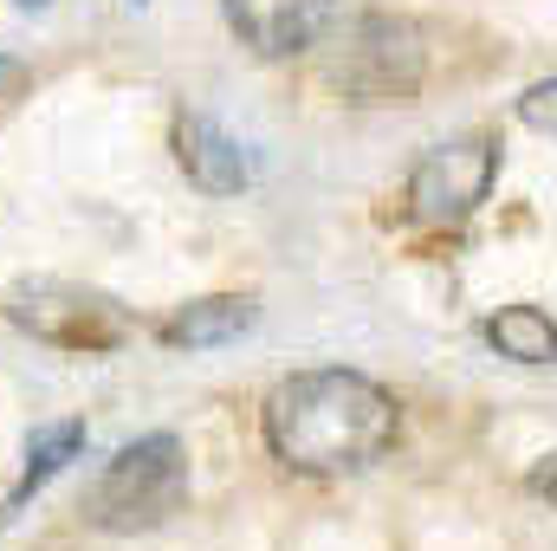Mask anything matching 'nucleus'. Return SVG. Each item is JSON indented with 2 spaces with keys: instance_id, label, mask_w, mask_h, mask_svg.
<instances>
[{
  "instance_id": "f257e3e1",
  "label": "nucleus",
  "mask_w": 557,
  "mask_h": 551,
  "mask_svg": "<svg viewBox=\"0 0 557 551\" xmlns=\"http://www.w3.org/2000/svg\"><path fill=\"white\" fill-rule=\"evenodd\" d=\"M267 448L298 474H357L396 448V396L363 370H298L267 396Z\"/></svg>"
},
{
  "instance_id": "f03ea898",
  "label": "nucleus",
  "mask_w": 557,
  "mask_h": 551,
  "mask_svg": "<svg viewBox=\"0 0 557 551\" xmlns=\"http://www.w3.org/2000/svg\"><path fill=\"white\" fill-rule=\"evenodd\" d=\"M182 500H188V454L169 428H156V434H143L104 461L85 513L104 532H149V526L175 519Z\"/></svg>"
},
{
  "instance_id": "7ed1b4c3",
  "label": "nucleus",
  "mask_w": 557,
  "mask_h": 551,
  "mask_svg": "<svg viewBox=\"0 0 557 551\" xmlns=\"http://www.w3.org/2000/svg\"><path fill=\"white\" fill-rule=\"evenodd\" d=\"M7 318H13L20 331H33L39 344L78 351V357L117 351V344L137 331V318H131L111 292H98V285H85V279H20V285L7 292Z\"/></svg>"
},
{
  "instance_id": "20e7f679",
  "label": "nucleus",
  "mask_w": 557,
  "mask_h": 551,
  "mask_svg": "<svg viewBox=\"0 0 557 551\" xmlns=\"http://www.w3.org/2000/svg\"><path fill=\"white\" fill-rule=\"evenodd\" d=\"M493 175H499V143L493 137L434 143L409 169V208H416V221H434V228L467 221L493 195Z\"/></svg>"
},
{
  "instance_id": "39448f33",
  "label": "nucleus",
  "mask_w": 557,
  "mask_h": 551,
  "mask_svg": "<svg viewBox=\"0 0 557 551\" xmlns=\"http://www.w3.org/2000/svg\"><path fill=\"white\" fill-rule=\"evenodd\" d=\"M337 85L357 98V105H389V98H409L421 85V46L403 20H383L370 13L357 33H350V52L337 59Z\"/></svg>"
},
{
  "instance_id": "423d86ee",
  "label": "nucleus",
  "mask_w": 557,
  "mask_h": 551,
  "mask_svg": "<svg viewBox=\"0 0 557 551\" xmlns=\"http://www.w3.org/2000/svg\"><path fill=\"white\" fill-rule=\"evenodd\" d=\"M221 7L240 46H253L260 59H292L318 46V33L331 26V0H221Z\"/></svg>"
},
{
  "instance_id": "0eeeda50",
  "label": "nucleus",
  "mask_w": 557,
  "mask_h": 551,
  "mask_svg": "<svg viewBox=\"0 0 557 551\" xmlns=\"http://www.w3.org/2000/svg\"><path fill=\"white\" fill-rule=\"evenodd\" d=\"M175 156H182L188 182L208 188V195H240L253 182V156L227 137L214 118H182L175 124Z\"/></svg>"
},
{
  "instance_id": "6e6552de",
  "label": "nucleus",
  "mask_w": 557,
  "mask_h": 551,
  "mask_svg": "<svg viewBox=\"0 0 557 551\" xmlns=\"http://www.w3.org/2000/svg\"><path fill=\"white\" fill-rule=\"evenodd\" d=\"M253 318H260V305H253L247 292L195 298V305H182V311L162 325V344H175V351H214V344H234L240 331H253Z\"/></svg>"
},
{
  "instance_id": "1a4fd4ad",
  "label": "nucleus",
  "mask_w": 557,
  "mask_h": 551,
  "mask_svg": "<svg viewBox=\"0 0 557 551\" xmlns=\"http://www.w3.org/2000/svg\"><path fill=\"white\" fill-rule=\"evenodd\" d=\"M486 344L512 364H557V325L539 305H499L486 318Z\"/></svg>"
},
{
  "instance_id": "9d476101",
  "label": "nucleus",
  "mask_w": 557,
  "mask_h": 551,
  "mask_svg": "<svg viewBox=\"0 0 557 551\" xmlns=\"http://www.w3.org/2000/svg\"><path fill=\"white\" fill-rule=\"evenodd\" d=\"M78 448H85V421L39 428V434H33V448H26V474L13 480V506H26V500H33V493H39V487H46V480H52V474L78 454Z\"/></svg>"
},
{
  "instance_id": "9b49d317",
  "label": "nucleus",
  "mask_w": 557,
  "mask_h": 551,
  "mask_svg": "<svg viewBox=\"0 0 557 551\" xmlns=\"http://www.w3.org/2000/svg\"><path fill=\"white\" fill-rule=\"evenodd\" d=\"M519 124L539 131V137H557V78H539V85L519 98Z\"/></svg>"
},
{
  "instance_id": "f8f14e48",
  "label": "nucleus",
  "mask_w": 557,
  "mask_h": 551,
  "mask_svg": "<svg viewBox=\"0 0 557 551\" xmlns=\"http://www.w3.org/2000/svg\"><path fill=\"white\" fill-rule=\"evenodd\" d=\"M26 85H33V72H26L20 59H0V111H13V105L26 98Z\"/></svg>"
},
{
  "instance_id": "ddd939ff",
  "label": "nucleus",
  "mask_w": 557,
  "mask_h": 551,
  "mask_svg": "<svg viewBox=\"0 0 557 551\" xmlns=\"http://www.w3.org/2000/svg\"><path fill=\"white\" fill-rule=\"evenodd\" d=\"M525 487H532L539 500H552V506H557V448L539 461V467H532V474H525Z\"/></svg>"
},
{
  "instance_id": "4468645a",
  "label": "nucleus",
  "mask_w": 557,
  "mask_h": 551,
  "mask_svg": "<svg viewBox=\"0 0 557 551\" xmlns=\"http://www.w3.org/2000/svg\"><path fill=\"white\" fill-rule=\"evenodd\" d=\"M20 7H46V0H20Z\"/></svg>"
}]
</instances>
